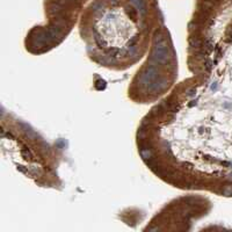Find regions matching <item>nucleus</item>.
<instances>
[{
    "mask_svg": "<svg viewBox=\"0 0 232 232\" xmlns=\"http://www.w3.org/2000/svg\"><path fill=\"white\" fill-rule=\"evenodd\" d=\"M145 19L143 11L129 2L104 4L91 25V47L108 64H131L143 50Z\"/></svg>",
    "mask_w": 232,
    "mask_h": 232,
    "instance_id": "1",
    "label": "nucleus"
}]
</instances>
